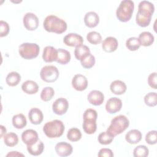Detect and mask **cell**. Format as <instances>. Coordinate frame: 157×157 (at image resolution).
<instances>
[{
  "mask_svg": "<svg viewBox=\"0 0 157 157\" xmlns=\"http://www.w3.org/2000/svg\"><path fill=\"white\" fill-rule=\"evenodd\" d=\"M154 11L155 6L152 2L148 1H140L136 17L137 24L141 27L148 26Z\"/></svg>",
  "mask_w": 157,
  "mask_h": 157,
  "instance_id": "obj_1",
  "label": "cell"
},
{
  "mask_svg": "<svg viewBox=\"0 0 157 157\" xmlns=\"http://www.w3.org/2000/svg\"><path fill=\"white\" fill-rule=\"evenodd\" d=\"M43 26L45 31L56 34H62L67 29L66 22L54 15L46 17L44 21Z\"/></svg>",
  "mask_w": 157,
  "mask_h": 157,
  "instance_id": "obj_2",
  "label": "cell"
},
{
  "mask_svg": "<svg viewBox=\"0 0 157 157\" xmlns=\"http://www.w3.org/2000/svg\"><path fill=\"white\" fill-rule=\"evenodd\" d=\"M129 125L128 118L123 115H120L114 117L110 122V124L107 131L113 137L120 134L124 131Z\"/></svg>",
  "mask_w": 157,
  "mask_h": 157,
  "instance_id": "obj_3",
  "label": "cell"
},
{
  "mask_svg": "<svg viewBox=\"0 0 157 157\" xmlns=\"http://www.w3.org/2000/svg\"><path fill=\"white\" fill-rule=\"evenodd\" d=\"M97 112L94 109H88L84 112L83 115V123L82 127L85 133L88 134H92L96 132L97 129Z\"/></svg>",
  "mask_w": 157,
  "mask_h": 157,
  "instance_id": "obj_4",
  "label": "cell"
},
{
  "mask_svg": "<svg viewBox=\"0 0 157 157\" xmlns=\"http://www.w3.org/2000/svg\"><path fill=\"white\" fill-rule=\"evenodd\" d=\"M64 129V123L61 120H54L44 124L43 131L47 137L52 139L61 137L63 134Z\"/></svg>",
  "mask_w": 157,
  "mask_h": 157,
  "instance_id": "obj_5",
  "label": "cell"
},
{
  "mask_svg": "<svg viewBox=\"0 0 157 157\" xmlns=\"http://www.w3.org/2000/svg\"><path fill=\"white\" fill-rule=\"evenodd\" d=\"M134 9V3L131 0H124L121 1L116 11L118 20L121 22L128 21L132 15Z\"/></svg>",
  "mask_w": 157,
  "mask_h": 157,
  "instance_id": "obj_6",
  "label": "cell"
},
{
  "mask_svg": "<svg viewBox=\"0 0 157 157\" xmlns=\"http://www.w3.org/2000/svg\"><path fill=\"white\" fill-rule=\"evenodd\" d=\"M40 51L39 46L34 43H23L19 46L20 55L25 59H32L36 58Z\"/></svg>",
  "mask_w": 157,
  "mask_h": 157,
  "instance_id": "obj_7",
  "label": "cell"
},
{
  "mask_svg": "<svg viewBox=\"0 0 157 157\" xmlns=\"http://www.w3.org/2000/svg\"><path fill=\"white\" fill-rule=\"evenodd\" d=\"M42 80L47 83L55 82L59 77V71L55 66H44L40 72Z\"/></svg>",
  "mask_w": 157,
  "mask_h": 157,
  "instance_id": "obj_8",
  "label": "cell"
},
{
  "mask_svg": "<svg viewBox=\"0 0 157 157\" xmlns=\"http://www.w3.org/2000/svg\"><path fill=\"white\" fill-rule=\"evenodd\" d=\"M23 22L25 28L29 31H34L39 26V18L32 12H28L24 15Z\"/></svg>",
  "mask_w": 157,
  "mask_h": 157,
  "instance_id": "obj_9",
  "label": "cell"
},
{
  "mask_svg": "<svg viewBox=\"0 0 157 157\" xmlns=\"http://www.w3.org/2000/svg\"><path fill=\"white\" fill-rule=\"evenodd\" d=\"M69 107L67 100L64 98L57 99L52 105L53 112L58 115H62L66 113Z\"/></svg>",
  "mask_w": 157,
  "mask_h": 157,
  "instance_id": "obj_10",
  "label": "cell"
},
{
  "mask_svg": "<svg viewBox=\"0 0 157 157\" xmlns=\"http://www.w3.org/2000/svg\"><path fill=\"white\" fill-rule=\"evenodd\" d=\"M63 42L65 45L70 47H78L82 45L83 42V37L76 33H69L64 37Z\"/></svg>",
  "mask_w": 157,
  "mask_h": 157,
  "instance_id": "obj_11",
  "label": "cell"
},
{
  "mask_svg": "<svg viewBox=\"0 0 157 157\" xmlns=\"http://www.w3.org/2000/svg\"><path fill=\"white\" fill-rule=\"evenodd\" d=\"M122 107V101L120 99L113 97L107 100L105 104L106 111L110 113H115L119 112Z\"/></svg>",
  "mask_w": 157,
  "mask_h": 157,
  "instance_id": "obj_12",
  "label": "cell"
},
{
  "mask_svg": "<svg viewBox=\"0 0 157 157\" xmlns=\"http://www.w3.org/2000/svg\"><path fill=\"white\" fill-rule=\"evenodd\" d=\"M72 85L73 88L79 91L86 90L88 86V80L85 76L82 74H76L72 80Z\"/></svg>",
  "mask_w": 157,
  "mask_h": 157,
  "instance_id": "obj_13",
  "label": "cell"
},
{
  "mask_svg": "<svg viewBox=\"0 0 157 157\" xmlns=\"http://www.w3.org/2000/svg\"><path fill=\"white\" fill-rule=\"evenodd\" d=\"M55 150L58 155L60 156H67L72 154V146L66 142H60L56 144Z\"/></svg>",
  "mask_w": 157,
  "mask_h": 157,
  "instance_id": "obj_14",
  "label": "cell"
},
{
  "mask_svg": "<svg viewBox=\"0 0 157 157\" xmlns=\"http://www.w3.org/2000/svg\"><path fill=\"white\" fill-rule=\"evenodd\" d=\"M88 102L93 105H100L104 101V94L98 90L91 91L87 96Z\"/></svg>",
  "mask_w": 157,
  "mask_h": 157,
  "instance_id": "obj_15",
  "label": "cell"
},
{
  "mask_svg": "<svg viewBox=\"0 0 157 157\" xmlns=\"http://www.w3.org/2000/svg\"><path fill=\"white\" fill-rule=\"evenodd\" d=\"M118 46L117 39L113 37H106L102 43V48L103 50L107 53H111L115 51Z\"/></svg>",
  "mask_w": 157,
  "mask_h": 157,
  "instance_id": "obj_16",
  "label": "cell"
},
{
  "mask_svg": "<svg viewBox=\"0 0 157 157\" xmlns=\"http://www.w3.org/2000/svg\"><path fill=\"white\" fill-rule=\"evenodd\" d=\"M21 140L26 145H30L39 140L38 134L33 129H26L21 134Z\"/></svg>",
  "mask_w": 157,
  "mask_h": 157,
  "instance_id": "obj_17",
  "label": "cell"
},
{
  "mask_svg": "<svg viewBox=\"0 0 157 157\" xmlns=\"http://www.w3.org/2000/svg\"><path fill=\"white\" fill-rule=\"evenodd\" d=\"M58 57L57 50L52 46H47L44 48L42 54V58L46 63L56 61Z\"/></svg>",
  "mask_w": 157,
  "mask_h": 157,
  "instance_id": "obj_18",
  "label": "cell"
},
{
  "mask_svg": "<svg viewBox=\"0 0 157 157\" xmlns=\"http://www.w3.org/2000/svg\"><path fill=\"white\" fill-rule=\"evenodd\" d=\"M28 118L33 124H39L44 119L42 112L38 108H32L28 113Z\"/></svg>",
  "mask_w": 157,
  "mask_h": 157,
  "instance_id": "obj_19",
  "label": "cell"
},
{
  "mask_svg": "<svg viewBox=\"0 0 157 157\" xmlns=\"http://www.w3.org/2000/svg\"><path fill=\"white\" fill-rule=\"evenodd\" d=\"M84 22L87 27L94 28L99 22V15L95 12H88L84 17Z\"/></svg>",
  "mask_w": 157,
  "mask_h": 157,
  "instance_id": "obj_20",
  "label": "cell"
},
{
  "mask_svg": "<svg viewBox=\"0 0 157 157\" xmlns=\"http://www.w3.org/2000/svg\"><path fill=\"white\" fill-rule=\"evenodd\" d=\"M142 133L137 129H131L125 135V139L130 144H136L142 139Z\"/></svg>",
  "mask_w": 157,
  "mask_h": 157,
  "instance_id": "obj_21",
  "label": "cell"
},
{
  "mask_svg": "<svg viewBox=\"0 0 157 157\" xmlns=\"http://www.w3.org/2000/svg\"><path fill=\"white\" fill-rule=\"evenodd\" d=\"M110 89L113 94L121 95L126 92L127 88L124 82L120 80H117L111 83Z\"/></svg>",
  "mask_w": 157,
  "mask_h": 157,
  "instance_id": "obj_22",
  "label": "cell"
},
{
  "mask_svg": "<svg viewBox=\"0 0 157 157\" xmlns=\"http://www.w3.org/2000/svg\"><path fill=\"white\" fill-rule=\"evenodd\" d=\"M23 91L28 94H34L39 90V86L37 83L31 80H28L23 83L21 85Z\"/></svg>",
  "mask_w": 157,
  "mask_h": 157,
  "instance_id": "obj_23",
  "label": "cell"
},
{
  "mask_svg": "<svg viewBox=\"0 0 157 157\" xmlns=\"http://www.w3.org/2000/svg\"><path fill=\"white\" fill-rule=\"evenodd\" d=\"M44 145L39 139L32 145H27V150L29 154L33 156H39L43 152Z\"/></svg>",
  "mask_w": 157,
  "mask_h": 157,
  "instance_id": "obj_24",
  "label": "cell"
},
{
  "mask_svg": "<svg viewBox=\"0 0 157 157\" xmlns=\"http://www.w3.org/2000/svg\"><path fill=\"white\" fill-rule=\"evenodd\" d=\"M138 39L140 45L148 47L153 43L155 38L151 33L148 31H144L139 34Z\"/></svg>",
  "mask_w": 157,
  "mask_h": 157,
  "instance_id": "obj_25",
  "label": "cell"
},
{
  "mask_svg": "<svg viewBox=\"0 0 157 157\" xmlns=\"http://www.w3.org/2000/svg\"><path fill=\"white\" fill-rule=\"evenodd\" d=\"M90 53V50L88 47L83 44L77 47L74 50L75 57L77 59L80 61L87 56Z\"/></svg>",
  "mask_w": 157,
  "mask_h": 157,
  "instance_id": "obj_26",
  "label": "cell"
},
{
  "mask_svg": "<svg viewBox=\"0 0 157 157\" xmlns=\"http://www.w3.org/2000/svg\"><path fill=\"white\" fill-rule=\"evenodd\" d=\"M57 52H58V57L56 59L57 63L61 64H66L70 61L71 57L69 51L63 48H59V49H57Z\"/></svg>",
  "mask_w": 157,
  "mask_h": 157,
  "instance_id": "obj_27",
  "label": "cell"
},
{
  "mask_svg": "<svg viewBox=\"0 0 157 157\" xmlns=\"http://www.w3.org/2000/svg\"><path fill=\"white\" fill-rule=\"evenodd\" d=\"M21 80V75L17 72L12 71L9 72L6 78V83L10 86H17Z\"/></svg>",
  "mask_w": 157,
  "mask_h": 157,
  "instance_id": "obj_28",
  "label": "cell"
},
{
  "mask_svg": "<svg viewBox=\"0 0 157 157\" xmlns=\"http://www.w3.org/2000/svg\"><path fill=\"white\" fill-rule=\"evenodd\" d=\"M26 123V119L23 114H17L12 117V124L17 129H22L25 128Z\"/></svg>",
  "mask_w": 157,
  "mask_h": 157,
  "instance_id": "obj_29",
  "label": "cell"
},
{
  "mask_svg": "<svg viewBox=\"0 0 157 157\" xmlns=\"http://www.w3.org/2000/svg\"><path fill=\"white\" fill-rule=\"evenodd\" d=\"M4 142L8 147H14L18 142V136L12 132L6 134L4 136Z\"/></svg>",
  "mask_w": 157,
  "mask_h": 157,
  "instance_id": "obj_30",
  "label": "cell"
},
{
  "mask_svg": "<svg viewBox=\"0 0 157 157\" xmlns=\"http://www.w3.org/2000/svg\"><path fill=\"white\" fill-rule=\"evenodd\" d=\"M82 137V133L80 129L76 128H72L69 129L67 133V138L71 142L78 141Z\"/></svg>",
  "mask_w": 157,
  "mask_h": 157,
  "instance_id": "obj_31",
  "label": "cell"
},
{
  "mask_svg": "<svg viewBox=\"0 0 157 157\" xmlns=\"http://www.w3.org/2000/svg\"><path fill=\"white\" fill-rule=\"evenodd\" d=\"M86 39L90 44L97 45L101 42L102 36L100 33L96 31H91L87 34Z\"/></svg>",
  "mask_w": 157,
  "mask_h": 157,
  "instance_id": "obj_32",
  "label": "cell"
},
{
  "mask_svg": "<svg viewBox=\"0 0 157 157\" xmlns=\"http://www.w3.org/2000/svg\"><path fill=\"white\" fill-rule=\"evenodd\" d=\"M55 94V91L52 87L47 86L43 88L40 93V98L42 101L47 102L50 101Z\"/></svg>",
  "mask_w": 157,
  "mask_h": 157,
  "instance_id": "obj_33",
  "label": "cell"
},
{
  "mask_svg": "<svg viewBox=\"0 0 157 157\" xmlns=\"http://www.w3.org/2000/svg\"><path fill=\"white\" fill-rule=\"evenodd\" d=\"M114 137L107 131L102 132L98 136V140L102 145H108L112 143Z\"/></svg>",
  "mask_w": 157,
  "mask_h": 157,
  "instance_id": "obj_34",
  "label": "cell"
},
{
  "mask_svg": "<svg viewBox=\"0 0 157 157\" xmlns=\"http://www.w3.org/2000/svg\"><path fill=\"white\" fill-rule=\"evenodd\" d=\"M140 46V42L137 37H131L126 41V47L131 51L137 50Z\"/></svg>",
  "mask_w": 157,
  "mask_h": 157,
  "instance_id": "obj_35",
  "label": "cell"
},
{
  "mask_svg": "<svg viewBox=\"0 0 157 157\" xmlns=\"http://www.w3.org/2000/svg\"><path fill=\"white\" fill-rule=\"evenodd\" d=\"M149 150L145 145H138L133 151L134 157H147L148 156Z\"/></svg>",
  "mask_w": 157,
  "mask_h": 157,
  "instance_id": "obj_36",
  "label": "cell"
},
{
  "mask_svg": "<svg viewBox=\"0 0 157 157\" xmlns=\"http://www.w3.org/2000/svg\"><path fill=\"white\" fill-rule=\"evenodd\" d=\"M156 93L150 92L144 97V102L145 104L149 107H154L157 104Z\"/></svg>",
  "mask_w": 157,
  "mask_h": 157,
  "instance_id": "obj_37",
  "label": "cell"
},
{
  "mask_svg": "<svg viewBox=\"0 0 157 157\" xmlns=\"http://www.w3.org/2000/svg\"><path fill=\"white\" fill-rule=\"evenodd\" d=\"M80 63L84 68L90 69L95 64V58L93 55H91V53H90L87 56L80 60Z\"/></svg>",
  "mask_w": 157,
  "mask_h": 157,
  "instance_id": "obj_38",
  "label": "cell"
},
{
  "mask_svg": "<svg viewBox=\"0 0 157 157\" xmlns=\"http://www.w3.org/2000/svg\"><path fill=\"white\" fill-rule=\"evenodd\" d=\"M145 141L149 145H155L157 142V131L153 130L149 131L145 136Z\"/></svg>",
  "mask_w": 157,
  "mask_h": 157,
  "instance_id": "obj_39",
  "label": "cell"
},
{
  "mask_svg": "<svg viewBox=\"0 0 157 157\" xmlns=\"http://www.w3.org/2000/svg\"><path fill=\"white\" fill-rule=\"evenodd\" d=\"M0 28H1L0 37H3L7 36L10 31V27L9 24L6 21L3 20L0 21Z\"/></svg>",
  "mask_w": 157,
  "mask_h": 157,
  "instance_id": "obj_40",
  "label": "cell"
},
{
  "mask_svg": "<svg viewBox=\"0 0 157 157\" xmlns=\"http://www.w3.org/2000/svg\"><path fill=\"white\" fill-rule=\"evenodd\" d=\"M148 85L153 88V89H156V72H153L151 73L148 77Z\"/></svg>",
  "mask_w": 157,
  "mask_h": 157,
  "instance_id": "obj_41",
  "label": "cell"
},
{
  "mask_svg": "<svg viewBox=\"0 0 157 157\" xmlns=\"http://www.w3.org/2000/svg\"><path fill=\"white\" fill-rule=\"evenodd\" d=\"M98 156L99 157H112L113 156V153L112 150L109 148H102L99 150Z\"/></svg>",
  "mask_w": 157,
  "mask_h": 157,
  "instance_id": "obj_42",
  "label": "cell"
},
{
  "mask_svg": "<svg viewBox=\"0 0 157 157\" xmlns=\"http://www.w3.org/2000/svg\"><path fill=\"white\" fill-rule=\"evenodd\" d=\"M24 156V155H23L22 153H20L18 152V151H14L9 152L6 155V156Z\"/></svg>",
  "mask_w": 157,
  "mask_h": 157,
  "instance_id": "obj_43",
  "label": "cell"
},
{
  "mask_svg": "<svg viewBox=\"0 0 157 157\" xmlns=\"http://www.w3.org/2000/svg\"><path fill=\"white\" fill-rule=\"evenodd\" d=\"M1 137H2L3 136H4L6 133V128L2 126V125H1Z\"/></svg>",
  "mask_w": 157,
  "mask_h": 157,
  "instance_id": "obj_44",
  "label": "cell"
}]
</instances>
